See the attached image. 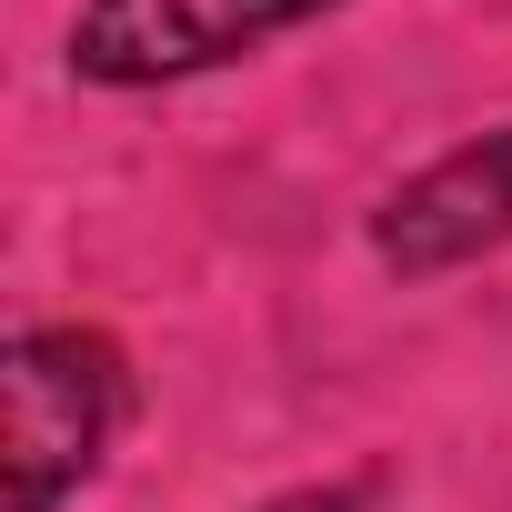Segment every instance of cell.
<instances>
[{"label":"cell","mask_w":512,"mask_h":512,"mask_svg":"<svg viewBox=\"0 0 512 512\" xmlns=\"http://www.w3.org/2000/svg\"><path fill=\"white\" fill-rule=\"evenodd\" d=\"M241 512H382V472H322V482H282Z\"/></svg>","instance_id":"cell-4"},{"label":"cell","mask_w":512,"mask_h":512,"mask_svg":"<svg viewBox=\"0 0 512 512\" xmlns=\"http://www.w3.org/2000/svg\"><path fill=\"white\" fill-rule=\"evenodd\" d=\"M362 241H372V262L392 282H412V292L492 262V251H512V121H492V131L432 151L422 171H402L372 201Z\"/></svg>","instance_id":"cell-3"},{"label":"cell","mask_w":512,"mask_h":512,"mask_svg":"<svg viewBox=\"0 0 512 512\" xmlns=\"http://www.w3.org/2000/svg\"><path fill=\"white\" fill-rule=\"evenodd\" d=\"M332 11H352V0H71L61 71L101 101H151V91L262 61L272 41H292Z\"/></svg>","instance_id":"cell-2"},{"label":"cell","mask_w":512,"mask_h":512,"mask_svg":"<svg viewBox=\"0 0 512 512\" xmlns=\"http://www.w3.org/2000/svg\"><path fill=\"white\" fill-rule=\"evenodd\" d=\"M141 412V372L101 322H21L0 342V482L11 512H71Z\"/></svg>","instance_id":"cell-1"}]
</instances>
